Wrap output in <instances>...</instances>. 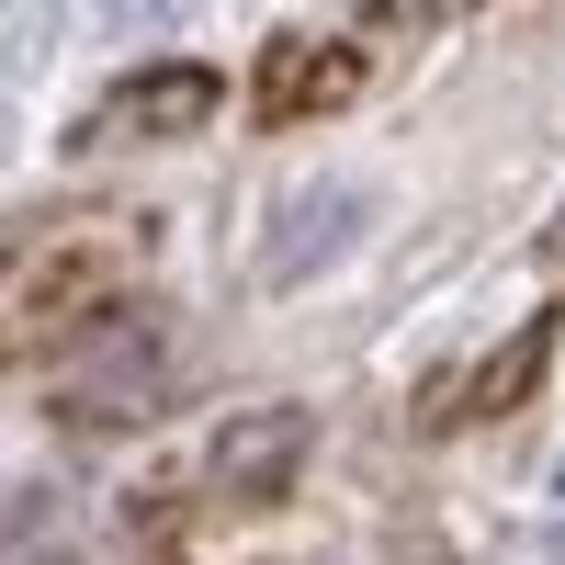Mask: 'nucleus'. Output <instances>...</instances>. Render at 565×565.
<instances>
[{
  "label": "nucleus",
  "instance_id": "1",
  "mask_svg": "<svg viewBox=\"0 0 565 565\" xmlns=\"http://www.w3.org/2000/svg\"><path fill=\"white\" fill-rule=\"evenodd\" d=\"M362 215H373V193H362V181H306V193H282L260 271H271V282H306L317 260H340V249H351V226H362Z\"/></svg>",
  "mask_w": 565,
  "mask_h": 565
},
{
  "label": "nucleus",
  "instance_id": "2",
  "mask_svg": "<svg viewBox=\"0 0 565 565\" xmlns=\"http://www.w3.org/2000/svg\"><path fill=\"white\" fill-rule=\"evenodd\" d=\"M215 103H226V79H215V68H159V79H125L114 103L79 125V148H114V136H193Z\"/></svg>",
  "mask_w": 565,
  "mask_h": 565
},
{
  "label": "nucleus",
  "instance_id": "3",
  "mask_svg": "<svg viewBox=\"0 0 565 565\" xmlns=\"http://www.w3.org/2000/svg\"><path fill=\"white\" fill-rule=\"evenodd\" d=\"M351 90H362V57H351V45H317V34H282L271 57H260V90H249V103H260L271 125H306V114H340Z\"/></svg>",
  "mask_w": 565,
  "mask_h": 565
},
{
  "label": "nucleus",
  "instance_id": "4",
  "mask_svg": "<svg viewBox=\"0 0 565 565\" xmlns=\"http://www.w3.org/2000/svg\"><path fill=\"white\" fill-rule=\"evenodd\" d=\"M295 452H306V407H260V418H238V430H215V487L271 498L282 476H295Z\"/></svg>",
  "mask_w": 565,
  "mask_h": 565
},
{
  "label": "nucleus",
  "instance_id": "5",
  "mask_svg": "<svg viewBox=\"0 0 565 565\" xmlns=\"http://www.w3.org/2000/svg\"><path fill=\"white\" fill-rule=\"evenodd\" d=\"M543 351H554V317H532L509 351H487V362H476V373H463V385L441 396V418H498L509 396H532V385H543Z\"/></svg>",
  "mask_w": 565,
  "mask_h": 565
},
{
  "label": "nucleus",
  "instance_id": "6",
  "mask_svg": "<svg viewBox=\"0 0 565 565\" xmlns=\"http://www.w3.org/2000/svg\"><path fill=\"white\" fill-rule=\"evenodd\" d=\"M181 12H193V0H103V23H114V34H170Z\"/></svg>",
  "mask_w": 565,
  "mask_h": 565
},
{
  "label": "nucleus",
  "instance_id": "7",
  "mask_svg": "<svg viewBox=\"0 0 565 565\" xmlns=\"http://www.w3.org/2000/svg\"><path fill=\"white\" fill-rule=\"evenodd\" d=\"M543 249H554V260H565V204H554V226H543Z\"/></svg>",
  "mask_w": 565,
  "mask_h": 565
}]
</instances>
